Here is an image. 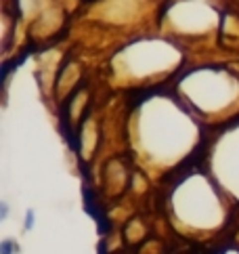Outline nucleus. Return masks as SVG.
Segmentation results:
<instances>
[{
    "label": "nucleus",
    "instance_id": "f257e3e1",
    "mask_svg": "<svg viewBox=\"0 0 239 254\" xmlns=\"http://www.w3.org/2000/svg\"><path fill=\"white\" fill-rule=\"evenodd\" d=\"M17 250H19V246H17V242H13V240H4L2 244H0V252H4V254L17 252Z\"/></svg>",
    "mask_w": 239,
    "mask_h": 254
},
{
    "label": "nucleus",
    "instance_id": "f03ea898",
    "mask_svg": "<svg viewBox=\"0 0 239 254\" xmlns=\"http://www.w3.org/2000/svg\"><path fill=\"white\" fill-rule=\"evenodd\" d=\"M32 225H34V210H27V214H25V231H30Z\"/></svg>",
    "mask_w": 239,
    "mask_h": 254
},
{
    "label": "nucleus",
    "instance_id": "7ed1b4c3",
    "mask_svg": "<svg viewBox=\"0 0 239 254\" xmlns=\"http://www.w3.org/2000/svg\"><path fill=\"white\" fill-rule=\"evenodd\" d=\"M6 214H8V206H6V202H2L0 204V219H6Z\"/></svg>",
    "mask_w": 239,
    "mask_h": 254
}]
</instances>
